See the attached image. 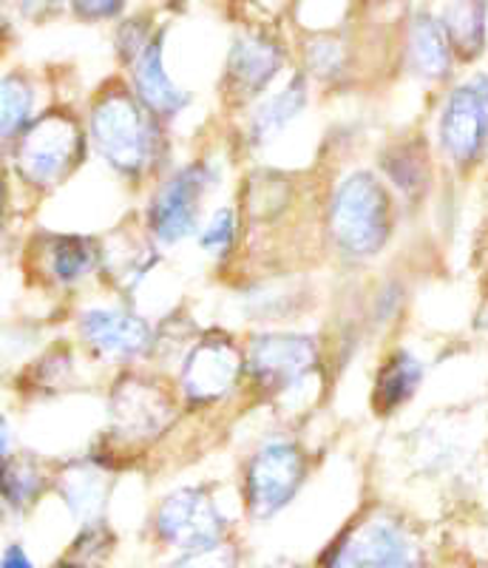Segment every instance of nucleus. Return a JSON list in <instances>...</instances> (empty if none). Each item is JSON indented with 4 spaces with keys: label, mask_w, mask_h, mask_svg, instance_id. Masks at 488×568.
<instances>
[{
    "label": "nucleus",
    "mask_w": 488,
    "mask_h": 568,
    "mask_svg": "<svg viewBox=\"0 0 488 568\" xmlns=\"http://www.w3.org/2000/svg\"><path fill=\"white\" fill-rule=\"evenodd\" d=\"M244 342V407H264L287 429L309 418L327 393V347L318 333L253 327Z\"/></svg>",
    "instance_id": "f257e3e1"
},
{
    "label": "nucleus",
    "mask_w": 488,
    "mask_h": 568,
    "mask_svg": "<svg viewBox=\"0 0 488 568\" xmlns=\"http://www.w3.org/2000/svg\"><path fill=\"white\" fill-rule=\"evenodd\" d=\"M83 123L91 156L131 191H145L176 162L174 129L134 98L122 74L91 91Z\"/></svg>",
    "instance_id": "f03ea898"
},
{
    "label": "nucleus",
    "mask_w": 488,
    "mask_h": 568,
    "mask_svg": "<svg viewBox=\"0 0 488 568\" xmlns=\"http://www.w3.org/2000/svg\"><path fill=\"white\" fill-rule=\"evenodd\" d=\"M187 418L171 373L140 364L114 369L105 384V426L96 440L122 464L154 453Z\"/></svg>",
    "instance_id": "7ed1b4c3"
},
{
    "label": "nucleus",
    "mask_w": 488,
    "mask_h": 568,
    "mask_svg": "<svg viewBox=\"0 0 488 568\" xmlns=\"http://www.w3.org/2000/svg\"><path fill=\"white\" fill-rule=\"evenodd\" d=\"M318 231L340 265H366L386 251L395 233V194L378 171L349 169L318 202Z\"/></svg>",
    "instance_id": "20e7f679"
},
{
    "label": "nucleus",
    "mask_w": 488,
    "mask_h": 568,
    "mask_svg": "<svg viewBox=\"0 0 488 568\" xmlns=\"http://www.w3.org/2000/svg\"><path fill=\"white\" fill-rule=\"evenodd\" d=\"M3 160L20 196L34 202L54 196L91 160L83 109L65 100L49 103Z\"/></svg>",
    "instance_id": "39448f33"
},
{
    "label": "nucleus",
    "mask_w": 488,
    "mask_h": 568,
    "mask_svg": "<svg viewBox=\"0 0 488 568\" xmlns=\"http://www.w3.org/2000/svg\"><path fill=\"white\" fill-rule=\"evenodd\" d=\"M225 182V165L218 154H196L174 162L145 187L140 225L162 251L193 242L207 213V202Z\"/></svg>",
    "instance_id": "423d86ee"
},
{
    "label": "nucleus",
    "mask_w": 488,
    "mask_h": 568,
    "mask_svg": "<svg viewBox=\"0 0 488 568\" xmlns=\"http://www.w3.org/2000/svg\"><path fill=\"white\" fill-rule=\"evenodd\" d=\"M187 415L244 407V342L227 327H202L171 373Z\"/></svg>",
    "instance_id": "0eeeda50"
},
{
    "label": "nucleus",
    "mask_w": 488,
    "mask_h": 568,
    "mask_svg": "<svg viewBox=\"0 0 488 568\" xmlns=\"http://www.w3.org/2000/svg\"><path fill=\"white\" fill-rule=\"evenodd\" d=\"M313 475V453L296 429L278 426L247 449L242 460V504L253 524L282 515Z\"/></svg>",
    "instance_id": "6e6552de"
},
{
    "label": "nucleus",
    "mask_w": 488,
    "mask_h": 568,
    "mask_svg": "<svg viewBox=\"0 0 488 568\" xmlns=\"http://www.w3.org/2000/svg\"><path fill=\"white\" fill-rule=\"evenodd\" d=\"M71 338L96 367H140L151 362L154 318L114 296L83 302L71 311Z\"/></svg>",
    "instance_id": "1a4fd4ad"
},
{
    "label": "nucleus",
    "mask_w": 488,
    "mask_h": 568,
    "mask_svg": "<svg viewBox=\"0 0 488 568\" xmlns=\"http://www.w3.org/2000/svg\"><path fill=\"white\" fill-rule=\"evenodd\" d=\"M20 265L27 282L58 298H78L89 284H100L103 236L80 231H34L23 242Z\"/></svg>",
    "instance_id": "9d476101"
},
{
    "label": "nucleus",
    "mask_w": 488,
    "mask_h": 568,
    "mask_svg": "<svg viewBox=\"0 0 488 568\" xmlns=\"http://www.w3.org/2000/svg\"><path fill=\"white\" fill-rule=\"evenodd\" d=\"M293 52L273 29L253 27L233 34L222 71H218V105L227 116H238L264 98L293 69Z\"/></svg>",
    "instance_id": "9b49d317"
},
{
    "label": "nucleus",
    "mask_w": 488,
    "mask_h": 568,
    "mask_svg": "<svg viewBox=\"0 0 488 568\" xmlns=\"http://www.w3.org/2000/svg\"><path fill=\"white\" fill-rule=\"evenodd\" d=\"M322 568H426V555L398 515L366 511L329 542Z\"/></svg>",
    "instance_id": "f8f14e48"
},
{
    "label": "nucleus",
    "mask_w": 488,
    "mask_h": 568,
    "mask_svg": "<svg viewBox=\"0 0 488 568\" xmlns=\"http://www.w3.org/2000/svg\"><path fill=\"white\" fill-rule=\"evenodd\" d=\"M437 151L451 169L469 174L488 154V74L451 85L437 111Z\"/></svg>",
    "instance_id": "ddd939ff"
},
{
    "label": "nucleus",
    "mask_w": 488,
    "mask_h": 568,
    "mask_svg": "<svg viewBox=\"0 0 488 568\" xmlns=\"http://www.w3.org/2000/svg\"><path fill=\"white\" fill-rule=\"evenodd\" d=\"M151 529L167 549L191 551L227 540L231 517L205 484H187L165 491L151 511Z\"/></svg>",
    "instance_id": "4468645a"
},
{
    "label": "nucleus",
    "mask_w": 488,
    "mask_h": 568,
    "mask_svg": "<svg viewBox=\"0 0 488 568\" xmlns=\"http://www.w3.org/2000/svg\"><path fill=\"white\" fill-rule=\"evenodd\" d=\"M313 83L304 78V71L293 65L264 98L233 116L236 120V151L251 156L271 151L307 114L313 105Z\"/></svg>",
    "instance_id": "2eb2a0df"
},
{
    "label": "nucleus",
    "mask_w": 488,
    "mask_h": 568,
    "mask_svg": "<svg viewBox=\"0 0 488 568\" xmlns=\"http://www.w3.org/2000/svg\"><path fill=\"white\" fill-rule=\"evenodd\" d=\"M122 466L125 464L114 453L94 440L85 453L54 460L52 491L63 500V506L78 524L103 520L109 511L116 471H122Z\"/></svg>",
    "instance_id": "dca6fc26"
},
{
    "label": "nucleus",
    "mask_w": 488,
    "mask_h": 568,
    "mask_svg": "<svg viewBox=\"0 0 488 568\" xmlns=\"http://www.w3.org/2000/svg\"><path fill=\"white\" fill-rule=\"evenodd\" d=\"M165 43H167V29L160 27L156 34L151 38V43L140 52V58L129 65L125 71H120L129 89L134 91V98L140 100L145 109L154 116H160L162 123L176 129L182 116L193 109L196 103V94L191 89L180 83V80L171 74L165 58Z\"/></svg>",
    "instance_id": "f3484780"
},
{
    "label": "nucleus",
    "mask_w": 488,
    "mask_h": 568,
    "mask_svg": "<svg viewBox=\"0 0 488 568\" xmlns=\"http://www.w3.org/2000/svg\"><path fill=\"white\" fill-rule=\"evenodd\" d=\"M233 293L238 313L253 327H284L307 313V284L289 271H256Z\"/></svg>",
    "instance_id": "a211bd4d"
},
{
    "label": "nucleus",
    "mask_w": 488,
    "mask_h": 568,
    "mask_svg": "<svg viewBox=\"0 0 488 568\" xmlns=\"http://www.w3.org/2000/svg\"><path fill=\"white\" fill-rule=\"evenodd\" d=\"M83 358V349L71 336L52 338L14 373V393L27 404L60 400L63 395L80 389V362Z\"/></svg>",
    "instance_id": "6ab92c4d"
},
{
    "label": "nucleus",
    "mask_w": 488,
    "mask_h": 568,
    "mask_svg": "<svg viewBox=\"0 0 488 568\" xmlns=\"http://www.w3.org/2000/svg\"><path fill=\"white\" fill-rule=\"evenodd\" d=\"M54 464L29 446H14L0 466V506L9 515H29L52 491Z\"/></svg>",
    "instance_id": "aec40b11"
},
{
    "label": "nucleus",
    "mask_w": 488,
    "mask_h": 568,
    "mask_svg": "<svg viewBox=\"0 0 488 568\" xmlns=\"http://www.w3.org/2000/svg\"><path fill=\"white\" fill-rule=\"evenodd\" d=\"M404 63L411 78L424 83H446L455 71V52L446 38L440 18L431 12H415L404 38Z\"/></svg>",
    "instance_id": "412c9836"
},
{
    "label": "nucleus",
    "mask_w": 488,
    "mask_h": 568,
    "mask_svg": "<svg viewBox=\"0 0 488 568\" xmlns=\"http://www.w3.org/2000/svg\"><path fill=\"white\" fill-rule=\"evenodd\" d=\"M426 378V367L418 355L406 347H395L378 362L369 389V407L375 418H393L400 409L409 407L411 398L420 393Z\"/></svg>",
    "instance_id": "4be33fe9"
},
{
    "label": "nucleus",
    "mask_w": 488,
    "mask_h": 568,
    "mask_svg": "<svg viewBox=\"0 0 488 568\" xmlns=\"http://www.w3.org/2000/svg\"><path fill=\"white\" fill-rule=\"evenodd\" d=\"M49 103L43 100V80L32 69L12 65L0 71V156H7L18 136Z\"/></svg>",
    "instance_id": "5701e85b"
},
{
    "label": "nucleus",
    "mask_w": 488,
    "mask_h": 568,
    "mask_svg": "<svg viewBox=\"0 0 488 568\" xmlns=\"http://www.w3.org/2000/svg\"><path fill=\"white\" fill-rule=\"evenodd\" d=\"M378 174L400 200H424L431 182V154L420 136L389 142L378 154Z\"/></svg>",
    "instance_id": "b1692460"
},
{
    "label": "nucleus",
    "mask_w": 488,
    "mask_h": 568,
    "mask_svg": "<svg viewBox=\"0 0 488 568\" xmlns=\"http://www.w3.org/2000/svg\"><path fill=\"white\" fill-rule=\"evenodd\" d=\"M296 69L304 71V78L313 89H340L353 78V49L349 40L335 29H318L309 32L298 43Z\"/></svg>",
    "instance_id": "393cba45"
},
{
    "label": "nucleus",
    "mask_w": 488,
    "mask_h": 568,
    "mask_svg": "<svg viewBox=\"0 0 488 568\" xmlns=\"http://www.w3.org/2000/svg\"><path fill=\"white\" fill-rule=\"evenodd\" d=\"M193 247L207 258V265L218 273L233 267L244 251V222L236 202H218L205 213L200 231L193 236Z\"/></svg>",
    "instance_id": "a878e982"
},
{
    "label": "nucleus",
    "mask_w": 488,
    "mask_h": 568,
    "mask_svg": "<svg viewBox=\"0 0 488 568\" xmlns=\"http://www.w3.org/2000/svg\"><path fill=\"white\" fill-rule=\"evenodd\" d=\"M457 63H475L486 52L488 0H449L440 14Z\"/></svg>",
    "instance_id": "bb28decb"
},
{
    "label": "nucleus",
    "mask_w": 488,
    "mask_h": 568,
    "mask_svg": "<svg viewBox=\"0 0 488 568\" xmlns=\"http://www.w3.org/2000/svg\"><path fill=\"white\" fill-rule=\"evenodd\" d=\"M156 20L151 18V12H136V14H122L114 27V58L120 71L129 69L145 45L151 43V38L156 34Z\"/></svg>",
    "instance_id": "cd10ccee"
},
{
    "label": "nucleus",
    "mask_w": 488,
    "mask_h": 568,
    "mask_svg": "<svg viewBox=\"0 0 488 568\" xmlns=\"http://www.w3.org/2000/svg\"><path fill=\"white\" fill-rule=\"evenodd\" d=\"M114 549V531L109 529V524L103 520H91V524H80L78 537L71 542L69 557L85 562L91 568V562H100L111 555Z\"/></svg>",
    "instance_id": "c85d7f7f"
},
{
    "label": "nucleus",
    "mask_w": 488,
    "mask_h": 568,
    "mask_svg": "<svg viewBox=\"0 0 488 568\" xmlns=\"http://www.w3.org/2000/svg\"><path fill=\"white\" fill-rule=\"evenodd\" d=\"M238 562H242V555L227 537V540L202 546V549L176 551V557L165 568H238Z\"/></svg>",
    "instance_id": "c756f323"
},
{
    "label": "nucleus",
    "mask_w": 488,
    "mask_h": 568,
    "mask_svg": "<svg viewBox=\"0 0 488 568\" xmlns=\"http://www.w3.org/2000/svg\"><path fill=\"white\" fill-rule=\"evenodd\" d=\"M129 0H65V12L80 23H116L125 14Z\"/></svg>",
    "instance_id": "7c9ffc66"
},
{
    "label": "nucleus",
    "mask_w": 488,
    "mask_h": 568,
    "mask_svg": "<svg viewBox=\"0 0 488 568\" xmlns=\"http://www.w3.org/2000/svg\"><path fill=\"white\" fill-rule=\"evenodd\" d=\"M7 7L23 23L43 27L65 12V0H7Z\"/></svg>",
    "instance_id": "2f4dec72"
},
{
    "label": "nucleus",
    "mask_w": 488,
    "mask_h": 568,
    "mask_svg": "<svg viewBox=\"0 0 488 568\" xmlns=\"http://www.w3.org/2000/svg\"><path fill=\"white\" fill-rule=\"evenodd\" d=\"M14 207H18V187H14L12 174L7 169V160L0 156V245L7 242L9 231H12Z\"/></svg>",
    "instance_id": "473e14b6"
},
{
    "label": "nucleus",
    "mask_w": 488,
    "mask_h": 568,
    "mask_svg": "<svg viewBox=\"0 0 488 568\" xmlns=\"http://www.w3.org/2000/svg\"><path fill=\"white\" fill-rule=\"evenodd\" d=\"M400 304H404V296H400L398 284H384L378 296L373 298V304H369V316H373L375 324H386L400 311Z\"/></svg>",
    "instance_id": "72a5a7b5"
},
{
    "label": "nucleus",
    "mask_w": 488,
    "mask_h": 568,
    "mask_svg": "<svg viewBox=\"0 0 488 568\" xmlns=\"http://www.w3.org/2000/svg\"><path fill=\"white\" fill-rule=\"evenodd\" d=\"M0 568H38L32 555L27 551L23 542H9L7 549L0 551Z\"/></svg>",
    "instance_id": "f704fd0d"
},
{
    "label": "nucleus",
    "mask_w": 488,
    "mask_h": 568,
    "mask_svg": "<svg viewBox=\"0 0 488 568\" xmlns=\"http://www.w3.org/2000/svg\"><path fill=\"white\" fill-rule=\"evenodd\" d=\"M14 43V23L7 0H0V58H7Z\"/></svg>",
    "instance_id": "c9c22d12"
},
{
    "label": "nucleus",
    "mask_w": 488,
    "mask_h": 568,
    "mask_svg": "<svg viewBox=\"0 0 488 568\" xmlns=\"http://www.w3.org/2000/svg\"><path fill=\"white\" fill-rule=\"evenodd\" d=\"M14 449V426H12V418H9L7 413H0V466H3V460L12 455Z\"/></svg>",
    "instance_id": "e433bc0d"
},
{
    "label": "nucleus",
    "mask_w": 488,
    "mask_h": 568,
    "mask_svg": "<svg viewBox=\"0 0 488 568\" xmlns=\"http://www.w3.org/2000/svg\"><path fill=\"white\" fill-rule=\"evenodd\" d=\"M52 568H89V566H85V562H80V560H74V557H63V560L54 562Z\"/></svg>",
    "instance_id": "4c0bfd02"
},
{
    "label": "nucleus",
    "mask_w": 488,
    "mask_h": 568,
    "mask_svg": "<svg viewBox=\"0 0 488 568\" xmlns=\"http://www.w3.org/2000/svg\"><path fill=\"white\" fill-rule=\"evenodd\" d=\"M262 568H302V566H296V562H289V560H276V562H267V566Z\"/></svg>",
    "instance_id": "58836bf2"
}]
</instances>
